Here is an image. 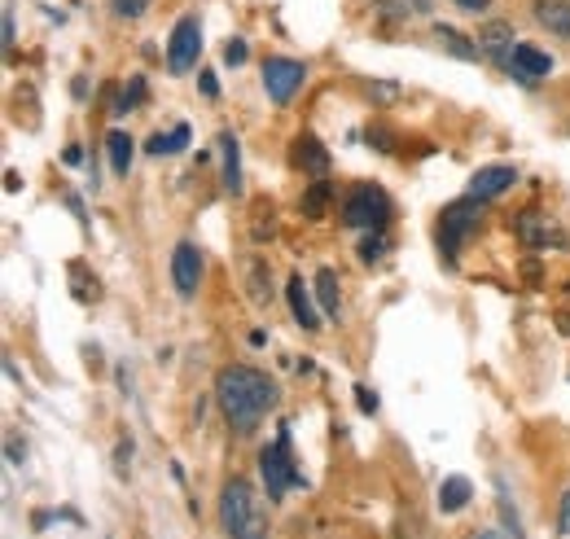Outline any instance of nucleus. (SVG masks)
Returning a JSON list of instances; mask_svg holds the SVG:
<instances>
[{
  "label": "nucleus",
  "instance_id": "obj_1",
  "mask_svg": "<svg viewBox=\"0 0 570 539\" xmlns=\"http://www.w3.org/2000/svg\"><path fill=\"white\" fill-rule=\"evenodd\" d=\"M215 400L237 434H250L277 408V382L255 364H228L215 378Z\"/></svg>",
  "mask_w": 570,
  "mask_h": 539
},
{
  "label": "nucleus",
  "instance_id": "obj_2",
  "mask_svg": "<svg viewBox=\"0 0 570 539\" xmlns=\"http://www.w3.org/2000/svg\"><path fill=\"white\" fill-rule=\"evenodd\" d=\"M219 527H224L228 539H268L264 504H259V496L250 491L246 478L224 482V491H219Z\"/></svg>",
  "mask_w": 570,
  "mask_h": 539
},
{
  "label": "nucleus",
  "instance_id": "obj_3",
  "mask_svg": "<svg viewBox=\"0 0 570 539\" xmlns=\"http://www.w3.org/2000/svg\"><path fill=\"white\" fill-rule=\"evenodd\" d=\"M479 224H483V198H465V203H452L443 210V219H439V251H443L448 264L456 259L461 242H465Z\"/></svg>",
  "mask_w": 570,
  "mask_h": 539
},
{
  "label": "nucleus",
  "instance_id": "obj_4",
  "mask_svg": "<svg viewBox=\"0 0 570 539\" xmlns=\"http://www.w3.org/2000/svg\"><path fill=\"white\" fill-rule=\"evenodd\" d=\"M513 233H518V242L522 246H535V251H567V233H562V224L549 215V210H540V206H527L518 219H513Z\"/></svg>",
  "mask_w": 570,
  "mask_h": 539
},
{
  "label": "nucleus",
  "instance_id": "obj_5",
  "mask_svg": "<svg viewBox=\"0 0 570 539\" xmlns=\"http://www.w3.org/2000/svg\"><path fill=\"white\" fill-rule=\"evenodd\" d=\"M343 219L352 228H382L391 219V198L382 189H373V185H356L347 194V203H343Z\"/></svg>",
  "mask_w": 570,
  "mask_h": 539
},
{
  "label": "nucleus",
  "instance_id": "obj_6",
  "mask_svg": "<svg viewBox=\"0 0 570 539\" xmlns=\"http://www.w3.org/2000/svg\"><path fill=\"white\" fill-rule=\"evenodd\" d=\"M259 473H264L268 500H282L285 491L298 482V470H294V461H289V439H285V430L277 434V443H273V448H264V457H259Z\"/></svg>",
  "mask_w": 570,
  "mask_h": 539
},
{
  "label": "nucleus",
  "instance_id": "obj_7",
  "mask_svg": "<svg viewBox=\"0 0 570 539\" xmlns=\"http://www.w3.org/2000/svg\"><path fill=\"white\" fill-rule=\"evenodd\" d=\"M198 53H203V22L194 13H185L176 22V31H171V45H167V67H171V75H185V70L198 62Z\"/></svg>",
  "mask_w": 570,
  "mask_h": 539
},
{
  "label": "nucleus",
  "instance_id": "obj_8",
  "mask_svg": "<svg viewBox=\"0 0 570 539\" xmlns=\"http://www.w3.org/2000/svg\"><path fill=\"white\" fill-rule=\"evenodd\" d=\"M303 62H294V58H268V67H264V88H268V97L285 106L294 92H298V84H303Z\"/></svg>",
  "mask_w": 570,
  "mask_h": 539
},
{
  "label": "nucleus",
  "instance_id": "obj_9",
  "mask_svg": "<svg viewBox=\"0 0 570 539\" xmlns=\"http://www.w3.org/2000/svg\"><path fill=\"white\" fill-rule=\"evenodd\" d=\"M171 281H176V290L189 298V294H198V281H203V255H198V246L194 242H180L176 246V255H171Z\"/></svg>",
  "mask_w": 570,
  "mask_h": 539
},
{
  "label": "nucleus",
  "instance_id": "obj_10",
  "mask_svg": "<svg viewBox=\"0 0 570 539\" xmlns=\"http://www.w3.org/2000/svg\"><path fill=\"white\" fill-rule=\"evenodd\" d=\"M513 49H518V45H513V27H509V22H488V27L479 31V53H483V58H492L497 67L509 70Z\"/></svg>",
  "mask_w": 570,
  "mask_h": 539
},
{
  "label": "nucleus",
  "instance_id": "obj_11",
  "mask_svg": "<svg viewBox=\"0 0 570 539\" xmlns=\"http://www.w3.org/2000/svg\"><path fill=\"white\" fill-rule=\"evenodd\" d=\"M549 70H553V58L540 53L535 45H518L509 58V75H518V79H544Z\"/></svg>",
  "mask_w": 570,
  "mask_h": 539
},
{
  "label": "nucleus",
  "instance_id": "obj_12",
  "mask_svg": "<svg viewBox=\"0 0 570 539\" xmlns=\"http://www.w3.org/2000/svg\"><path fill=\"white\" fill-rule=\"evenodd\" d=\"M513 180H518V171H513V167L492 163V167H483V171L470 180V198H497V194H504Z\"/></svg>",
  "mask_w": 570,
  "mask_h": 539
},
{
  "label": "nucleus",
  "instance_id": "obj_13",
  "mask_svg": "<svg viewBox=\"0 0 570 539\" xmlns=\"http://www.w3.org/2000/svg\"><path fill=\"white\" fill-rule=\"evenodd\" d=\"M535 22L570 40V0H535Z\"/></svg>",
  "mask_w": 570,
  "mask_h": 539
},
{
  "label": "nucleus",
  "instance_id": "obj_14",
  "mask_svg": "<svg viewBox=\"0 0 570 539\" xmlns=\"http://www.w3.org/2000/svg\"><path fill=\"white\" fill-rule=\"evenodd\" d=\"M294 158L316 176V180H325L330 176V154H325V145L316 140V136H298V149H294Z\"/></svg>",
  "mask_w": 570,
  "mask_h": 539
},
{
  "label": "nucleus",
  "instance_id": "obj_15",
  "mask_svg": "<svg viewBox=\"0 0 570 539\" xmlns=\"http://www.w3.org/2000/svg\"><path fill=\"white\" fill-rule=\"evenodd\" d=\"M219 154H224V189L228 194H242V149H237V136L233 133L219 136Z\"/></svg>",
  "mask_w": 570,
  "mask_h": 539
},
{
  "label": "nucleus",
  "instance_id": "obj_16",
  "mask_svg": "<svg viewBox=\"0 0 570 539\" xmlns=\"http://www.w3.org/2000/svg\"><path fill=\"white\" fill-rule=\"evenodd\" d=\"M285 294H289V307H294V321H298L303 330H316V325H321V316H316V307H312V298H307V290H303V276H289V285H285Z\"/></svg>",
  "mask_w": 570,
  "mask_h": 539
},
{
  "label": "nucleus",
  "instance_id": "obj_17",
  "mask_svg": "<svg viewBox=\"0 0 570 539\" xmlns=\"http://www.w3.org/2000/svg\"><path fill=\"white\" fill-rule=\"evenodd\" d=\"M470 504V482L465 478H443V487H439V509L443 513H456V509H465Z\"/></svg>",
  "mask_w": 570,
  "mask_h": 539
},
{
  "label": "nucleus",
  "instance_id": "obj_18",
  "mask_svg": "<svg viewBox=\"0 0 570 539\" xmlns=\"http://www.w3.org/2000/svg\"><path fill=\"white\" fill-rule=\"evenodd\" d=\"M106 149H110V167H115L119 176H128V167H132V136L110 133L106 136Z\"/></svg>",
  "mask_w": 570,
  "mask_h": 539
},
{
  "label": "nucleus",
  "instance_id": "obj_19",
  "mask_svg": "<svg viewBox=\"0 0 570 539\" xmlns=\"http://www.w3.org/2000/svg\"><path fill=\"white\" fill-rule=\"evenodd\" d=\"M316 294H321V312L325 316H338V276L330 268L316 272Z\"/></svg>",
  "mask_w": 570,
  "mask_h": 539
},
{
  "label": "nucleus",
  "instance_id": "obj_20",
  "mask_svg": "<svg viewBox=\"0 0 570 539\" xmlns=\"http://www.w3.org/2000/svg\"><path fill=\"white\" fill-rule=\"evenodd\" d=\"M330 198H334V185H330V180H316V185L303 194V210H307L312 219H321L325 206H330Z\"/></svg>",
  "mask_w": 570,
  "mask_h": 539
},
{
  "label": "nucleus",
  "instance_id": "obj_21",
  "mask_svg": "<svg viewBox=\"0 0 570 539\" xmlns=\"http://www.w3.org/2000/svg\"><path fill=\"white\" fill-rule=\"evenodd\" d=\"M185 140H189V128L180 124V128H171L167 136L158 133L149 145H145V149H149V154H180V149H185Z\"/></svg>",
  "mask_w": 570,
  "mask_h": 539
},
{
  "label": "nucleus",
  "instance_id": "obj_22",
  "mask_svg": "<svg viewBox=\"0 0 570 539\" xmlns=\"http://www.w3.org/2000/svg\"><path fill=\"white\" fill-rule=\"evenodd\" d=\"M434 36H439V45H448L456 58H474V53H479V49H474V45H470V40H465L456 27H439Z\"/></svg>",
  "mask_w": 570,
  "mask_h": 539
},
{
  "label": "nucleus",
  "instance_id": "obj_23",
  "mask_svg": "<svg viewBox=\"0 0 570 539\" xmlns=\"http://www.w3.org/2000/svg\"><path fill=\"white\" fill-rule=\"evenodd\" d=\"M386 246H391V242H386V233H382V228H368V237L360 242V259H364V264H373V259H382V255H386Z\"/></svg>",
  "mask_w": 570,
  "mask_h": 539
},
{
  "label": "nucleus",
  "instance_id": "obj_24",
  "mask_svg": "<svg viewBox=\"0 0 570 539\" xmlns=\"http://www.w3.org/2000/svg\"><path fill=\"white\" fill-rule=\"evenodd\" d=\"M246 272H250V298H255V303H268V290H264L268 268H264V259H246Z\"/></svg>",
  "mask_w": 570,
  "mask_h": 539
},
{
  "label": "nucleus",
  "instance_id": "obj_25",
  "mask_svg": "<svg viewBox=\"0 0 570 539\" xmlns=\"http://www.w3.org/2000/svg\"><path fill=\"white\" fill-rule=\"evenodd\" d=\"M110 9H115L119 18H141L145 9H149V0H110Z\"/></svg>",
  "mask_w": 570,
  "mask_h": 539
},
{
  "label": "nucleus",
  "instance_id": "obj_26",
  "mask_svg": "<svg viewBox=\"0 0 570 539\" xmlns=\"http://www.w3.org/2000/svg\"><path fill=\"white\" fill-rule=\"evenodd\" d=\"M224 62L242 67V62H246V45H242V40H228V45H224Z\"/></svg>",
  "mask_w": 570,
  "mask_h": 539
},
{
  "label": "nucleus",
  "instance_id": "obj_27",
  "mask_svg": "<svg viewBox=\"0 0 570 539\" xmlns=\"http://www.w3.org/2000/svg\"><path fill=\"white\" fill-rule=\"evenodd\" d=\"M4 452H9V461H13V465H22V461H27V443H18L13 434H9V443H4Z\"/></svg>",
  "mask_w": 570,
  "mask_h": 539
},
{
  "label": "nucleus",
  "instance_id": "obj_28",
  "mask_svg": "<svg viewBox=\"0 0 570 539\" xmlns=\"http://www.w3.org/2000/svg\"><path fill=\"white\" fill-rule=\"evenodd\" d=\"M558 531L570 536V491H567V500H562V513H558Z\"/></svg>",
  "mask_w": 570,
  "mask_h": 539
},
{
  "label": "nucleus",
  "instance_id": "obj_29",
  "mask_svg": "<svg viewBox=\"0 0 570 539\" xmlns=\"http://www.w3.org/2000/svg\"><path fill=\"white\" fill-rule=\"evenodd\" d=\"M115 457H119V473H128V457H132V443H119V452H115Z\"/></svg>",
  "mask_w": 570,
  "mask_h": 539
},
{
  "label": "nucleus",
  "instance_id": "obj_30",
  "mask_svg": "<svg viewBox=\"0 0 570 539\" xmlns=\"http://www.w3.org/2000/svg\"><path fill=\"white\" fill-rule=\"evenodd\" d=\"M456 4H461V9H470V13H483L492 0H456Z\"/></svg>",
  "mask_w": 570,
  "mask_h": 539
},
{
  "label": "nucleus",
  "instance_id": "obj_31",
  "mask_svg": "<svg viewBox=\"0 0 570 539\" xmlns=\"http://www.w3.org/2000/svg\"><path fill=\"white\" fill-rule=\"evenodd\" d=\"M356 400H360V408H364V412H373V408H377V400H373V395H368L364 386H360V391H356Z\"/></svg>",
  "mask_w": 570,
  "mask_h": 539
}]
</instances>
